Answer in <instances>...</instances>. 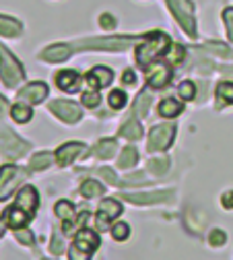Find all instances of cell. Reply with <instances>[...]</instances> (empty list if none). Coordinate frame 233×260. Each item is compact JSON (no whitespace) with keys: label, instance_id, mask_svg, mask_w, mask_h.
I'll use <instances>...</instances> for the list:
<instances>
[{"label":"cell","instance_id":"1","mask_svg":"<svg viewBox=\"0 0 233 260\" xmlns=\"http://www.w3.org/2000/svg\"><path fill=\"white\" fill-rule=\"evenodd\" d=\"M170 46H172L170 44V38L165 36V34H161V31H155V34L147 36L139 44V48H137V62L141 64V67L147 69L149 64H153L163 52H168Z\"/></svg>","mask_w":233,"mask_h":260},{"label":"cell","instance_id":"2","mask_svg":"<svg viewBox=\"0 0 233 260\" xmlns=\"http://www.w3.org/2000/svg\"><path fill=\"white\" fill-rule=\"evenodd\" d=\"M0 79L5 81L7 87H17L25 79L23 67L15 60V56L5 48H0Z\"/></svg>","mask_w":233,"mask_h":260},{"label":"cell","instance_id":"3","mask_svg":"<svg viewBox=\"0 0 233 260\" xmlns=\"http://www.w3.org/2000/svg\"><path fill=\"white\" fill-rule=\"evenodd\" d=\"M170 11L176 15L178 23L188 36L196 38V21H194V5L190 0H168Z\"/></svg>","mask_w":233,"mask_h":260},{"label":"cell","instance_id":"4","mask_svg":"<svg viewBox=\"0 0 233 260\" xmlns=\"http://www.w3.org/2000/svg\"><path fill=\"white\" fill-rule=\"evenodd\" d=\"M130 46L128 38H89L77 42L73 48L77 50H126Z\"/></svg>","mask_w":233,"mask_h":260},{"label":"cell","instance_id":"5","mask_svg":"<svg viewBox=\"0 0 233 260\" xmlns=\"http://www.w3.org/2000/svg\"><path fill=\"white\" fill-rule=\"evenodd\" d=\"M29 151V145L21 141L17 135H13L11 130H3L0 133V153L9 159H19Z\"/></svg>","mask_w":233,"mask_h":260},{"label":"cell","instance_id":"6","mask_svg":"<svg viewBox=\"0 0 233 260\" xmlns=\"http://www.w3.org/2000/svg\"><path fill=\"white\" fill-rule=\"evenodd\" d=\"M23 178H25V172L21 168H15V166L0 168V201H7Z\"/></svg>","mask_w":233,"mask_h":260},{"label":"cell","instance_id":"7","mask_svg":"<svg viewBox=\"0 0 233 260\" xmlns=\"http://www.w3.org/2000/svg\"><path fill=\"white\" fill-rule=\"evenodd\" d=\"M174 126L172 124H159V126H155L151 133H149V151L151 153H155V151H165L170 145H172V141H174Z\"/></svg>","mask_w":233,"mask_h":260},{"label":"cell","instance_id":"8","mask_svg":"<svg viewBox=\"0 0 233 260\" xmlns=\"http://www.w3.org/2000/svg\"><path fill=\"white\" fill-rule=\"evenodd\" d=\"M50 110L62 120V122H69V124H75L81 120L83 116V110L75 104V102H66V100H56L50 104Z\"/></svg>","mask_w":233,"mask_h":260},{"label":"cell","instance_id":"9","mask_svg":"<svg viewBox=\"0 0 233 260\" xmlns=\"http://www.w3.org/2000/svg\"><path fill=\"white\" fill-rule=\"evenodd\" d=\"M122 213V205L114 199H106L99 203V211H97V227H99V232H104L108 230V225L112 219H116L118 215Z\"/></svg>","mask_w":233,"mask_h":260},{"label":"cell","instance_id":"10","mask_svg":"<svg viewBox=\"0 0 233 260\" xmlns=\"http://www.w3.org/2000/svg\"><path fill=\"white\" fill-rule=\"evenodd\" d=\"M19 102H23V104H40V102H44L46 97H48V85L46 83H29L27 87H23L21 91H19Z\"/></svg>","mask_w":233,"mask_h":260},{"label":"cell","instance_id":"11","mask_svg":"<svg viewBox=\"0 0 233 260\" xmlns=\"http://www.w3.org/2000/svg\"><path fill=\"white\" fill-rule=\"evenodd\" d=\"M122 199L135 205H155L174 199V192H143V194H122Z\"/></svg>","mask_w":233,"mask_h":260},{"label":"cell","instance_id":"12","mask_svg":"<svg viewBox=\"0 0 233 260\" xmlns=\"http://www.w3.org/2000/svg\"><path fill=\"white\" fill-rule=\"evenodd\" d=\"M38 203H40V197H38V190L33 186H23L21 192L17 194V207L27 211L29 215H33L38 211Z\"/></svg>","mask_w":233,"mask_h":260},{"label":"cell","instance_id":"13","mask_svg":"<svg viewBox=\"0 0 233 260\" xmlns=\"http://www.w3.org/2000/svg\"><path fill=\"white\" fill-rule=\"evenodd\" d=\"M56 215L64 221L62 223V230H64V234H71L73 230H75V207H73V203H69V201H60V203H56Z\"/></svg>","mask_w":233,"mask_h":260},{"label":"cell","instance_id":"14","mask_svg":"<svg viewBox=\"0 0 233 260\" xmlns=\"http://www.w3.org/2000/svg\"><path fill=\"white\" fill-rule=\"evenodd\" d=\"M85 151H87V147L83 143H66V145H62L56 151V161H58L60 166H69L75 157H79Z\"/></svg>","mask_w":233,"mask_h":260},{"label":"cell","instance_id":"15","mask_svg":"<svg viewBox=\"0 0 233 260\" xmlns=\"http://www.w3.org/2000/svg\"><path fill=\"white\" fill-rule=\"evenodd\" d=\"M114 81V73L108 69V67H95L89 75H87V83L93 87V89H104L108 87L110 83Z\"/></svg>","mask_w":233,"mask_h":260},{"label":"cell","instance_id":"16","mask_svg":"<svg viewBox=\"0 0 233 260\" xmlns=\"http://www.w3.org/2000/svg\"><path fill=\"white\" fill-rule=\"evenodd\" d=\"M56 85L62 91H69V93H77L79 85H81V77L77 71H60L56 75Z\"/></svg>","mask_w":233,"mask_h":260},{"label":"cell","instance_id":"17","mask_svg":"<svg viewBox=\"0 0 233 260\" xmlns=\"http://www.w3.org/2000/svg\"><path fill=\"white\" fill-rule=\"evenodd\" d=\"M3 217H5L7 225L13 227V230H21V227H25L29 223V219H31V215L27 211H23L21 207H17V205L11 207V209H7Z\"/></svg>","mask_w":233,"mask_h":260},{"label":"cell","instance_id":"18","mask_svg":"<svg viewBox=\"0 0 233 260\" xmlns=\"http://www.w3.org/2000/svg\"><path fill=\"white\" fill-rule=\"evenodd\" d=\"M73 54V46H66V44H56V46H50L42 52V60L46 62H62L66 58H71Z\"/></svg>","mask_w":233,"mask_h":260},{"label":"cell","instance_id":"19","mask_svg":"<svg viewBox=\"0 0 233 260\" xmlns=\"http://www.w3.org/2000/svg\"><path fill=\"white\" fill-rule=\"evenodd\" d=\"M75 244H77L81 250H85V252H93V250L99 246V236H97L95 232H91V230H81V232L77 234Z\"/></svg>","mask_w":233,"mask_h":260},{"label":"cell","instance_id":"20","mask_svg":"<svg viewBox=\"0 0 233 260\" xmlns=\"http://www.w3.org/2000/svg\"><path fill=\"white\" fill-rule=\"evenodd\" d=\"M170 81H172V71L165 69V67L153 71V73L147 77V83H149V87H153V89H163Z\"/></svg>","mask_w":233,"mask_h":260},{"label":"cell","instance_id":"21","mask_svg":"<svg viewBox=\"0 0 233 260\" xmlns=\"http://www.w3.org/2000/svg\"><path fill=\"white\" fill-rule=\"evenodd\" d=\"M0 36H7V38H17L21 36V23L11 19V17H3L0 15Z\"/></svg>","mask_w":233,"mask_h":260},{"label":"cell","instance_id":"22","mask_svg":"<svg viewBox=\"0 0 233 260\" xmlns=\"http://www.w3.org/2000/svg\"><path fill=\"white\" fill-rule=\"evenodd\" d=\"M116 149H118V143H116L114 139H104V141H99V143L95 145L93 153H95L99 159H110V157H114Z\"/></svg>","mask_w":233,"mask_h":260},{"label":"cell","instance_id":"23","mask_svg":"<svg viewBox=\"0 0 233 260\" xmlns=\"http://www.w3.org/2000/svg\"><path fill=\"white\" fill-rule=\"evenodd\" d=\"M120 137H124V139H130V141H139L141 137H143V128H141V124H139V120H128L124 126H122V130H120Z\"/></svg>","mask_w":233,"mask_h":260},{"label":"cell","instance_id":"24","mask_svg":"<svg viewBox=\"0 0 233 260\" xmlns=\"http://www.w3.org/2000/svg\"><path fill=\"white\" fill-rule=\"evenodd\" d=\"M182 110H184V104H180L176 100H163L159 104V114L163 118H176L178 114H182Z\"/></svg>","mask_w":233,"mask_h":260},{"label":"cell","instance_id":"25","mask_svg":"<svg viewBox=\"0 0 233 260\" xmlns=\"http://www.w3.org/2000/svg\"><path fill=\"white\" fill-rule=\"evenodd\" d=\"M11 116H13V120H15V122L25 124V122H29V120H31L33 110H31L29 106H25V104H15V106L11 108Z\"/></svg>","mask_w":233,"mask_h":260},{"label":"cell","instance_id":"26","mask_svg":"<svg viewBox=\"0 0 233 260\" xmlns=\"http://www.w3.org/2000/svg\"><path fill=\"white\" fill-rule=\"evenodd\" d=\"M52 161H54V157H52L50 153H36V155L31 157V161H29V168L36 170V172H40V170L50 168Z\"/></svg>","mask_w":233,"mask_h":260},{"label":"cell","instance_id":"27","mask_svg":"<svg viewBox=\"0 0 233 260\" xmlns=\"http://www.w3.org/2000/svg\"><path fill=\"white\" fill-rule=\"evenodd\" d=\"M139 161V153H137V149H132V147H126L124 151H122V155H120V159H118V166L124 170V168H132Z\"/></svg>","mask_w":233,"mask_h":260},{"label":"cell","instance_id":"28","mask_svg":"<svg viewBox=\"0 0 233 260\" xmlns=\"http://www.w3.org/2000/svg\"><path fill=\"white\" fill-rule=\"evenodd\" d=\"M104 186L99 184V182H95V180H87V182H83V186H81V194L83 197H87V199H93V197H99V194H104Z\"/></svg>","mask_w":233,"mask_h":260},{"label":"cell","instance_id":"29","mask_svg":"<svg viewBox=\"0 0 233 260\" xmlns=\"http://www.w3.org/2000/svg\"><path fill=\"white\" fill-rule=\"evenodd\" d=\"M184 56H186V48H184V46H180V44H172V46L168 48V52H165V60L172 62V64L182 62V60H184Z\"/></svg>","mask_w":233,"mask_h":260},{"label":"cell","instance_id":"30","mask_svg":"<svg viewBox=\"0 0 233 260\" xmlns=\"http://www.w3.org/2000/svg\"><path fill=\"white\" fill-rule=\"evenodd\" d=\"M217 97L225 104H233V83H227V81L219 83L217 85Z\"/></svg>","mask_w":233,"mask_h":260},{"label":"cell","instance_id":"31","mask_svg":"<svg viewBox=\"0 0 233 260\" xmlns=\"http://www.w3.org/2000/svg\"><path fill=\"white\" fill-rule=\"evenodd\" d=\"M108 102H110V106L114 108V110H122L124 106H126V93L124 91H112L110 93V97H108Z\"/></svg>","mask_w":233,"mask_h":260},{"label":"cell","instance_id":"32","mask_svg":"<svg viewBox=\"0 0 233 260\" xmlns=\"http://www.w3.org/2000/svg\"><path fill=\"white\" fill-rule=\"evenodd\" d=\"M112 236H114V240H118V242H124L128 236H130V227H128V223H116L114 227H112Z\"/></svg>","mask_w":233,"mask_h":260},{"label":"cell","instance_id":"33","mask_svg":"<svg viewBox=\"0 0 233 260\" xmlns=\"http://www.w3.org/2000/svg\"><path fill=\"white\" fill-rule=\"evenodd\" d=\"M180 95H182V100H194V95H196V85L192 81H182L180 87H178Z\"/></svg>","mask_w":233,"mask_h":260},{"label":"cell","instance_id":"34","mask_svg":"<svg viewBox=\"0 0 233 260\" xmlns=\"http://www.w3.org/2000/svg\"><path fill=\"white\" fill-rule=\"evenodd\" d=\"M99 102H102V95H99L97 89H95V91H87V93H83V106H87V108H95V106H99Z\"/></svg>","mask_w":233,"mask_h":260},{"label":"cell","instance_id":"35","mask_svg":"<svg viewBox=\"0 0 233 260\" xmlns=\"http://www.w3.org/2000/svg\"><path fill=\"white\" fill-rule=\"evenodd\" d=\"M168 166H170V161L165 159V157H161V159H151V161H149V170L155 172V174H165Z\"/></svg>","mask_w":233,"mask_h":260},{"label":"cell","instance_id":"36","mask_svg":"<svg viewBox=\"0 0 233 260\" xmlns=\"http://www.w3.org/2000/svg\"><path fill=\"white\" fill-rule=\"evenodd\" d=\"M69 258L71 260H91V252H85L77 244H73L71 250H69Z\"/></svg>","mask_w":233,"mask_h":260},{"label":"cell","instance_id":"37","mask_svg":"<svg viewBox=\"0 0 233 260\" xmlns=\"http://www.w3.org/2000/svg\"><path fill=\"white\" fill-rule=\"evenodd\" d=\"M227 242V236H225V232H221V230H213L211 232V236H209V244L211 246H223Z\"/></svg>","mask_w":233,"mask_h":260},{"label":"cell","instance_id":"38","mask_svg":"<svg viewBox=\"0 0 233 260\" xmlns=\"http://www.w3.org/2000/svg\"><path fill=\"white\" fill-rule=\"evenodd\" d=\"M223 21H225V27H227V34H229V38L233 42V7L223 11Z\"/></svg>","mask_w":233,"mask_h":260},{"label":"cell","instance_id":"39","mask_svg":"<svg viewBox=\"0 0 233 260\" xmlns=\"http://www.w3.org/2000/svg\"><path fill=\"white\" fill-rule=\"evenodd\" d=\"M15 234H17V240L21 242V244H25V246H33V234L31 232H27V230H15Z\"/></svg>","mask_w":233,"mask_h":260},{"label":"cell","instance_id":"40","mask_svg":"<svg viewBox=\"0 0 233 260\" xmlns=\"http://www.w3.org/2000/svg\"><path fill=\"white\" fill-rule=\"evenodd\" d=\"M149 102H151V100H149V95H147V93H143V95L139 97V104H137V108H139V114H141L143 118L149 114Z\"/></svg>","mask_w":233,"mask_h":260},{"label":"cell","instance_id":"41","mask_svg":"<svg viewBox=\"0 0 233 260\" xmlns=\"http://www.w3.org/2000/svg\"><path fill=\"white\" fill-rule=\"evenodd\" d=\"M50 252H54V254H62V252H64V242H62V236L54 234V238H52V248H50Z\"/></svg>","mask_w":233,"mask_h":260},{"label":"cell","instance_id":"42","mask_svg":"<svg viewBox=\"0 0 233 260\" xmlns=\"http://www.w3.org/2000/svg\"><path fill=\"white\" fill-rule=\"evenodd\" d=\"M99 174H102L110 184H114L116 186V182H118V178H116V174L110 170V168H99Z\"/></svg>","mask_w":233,"mask_h":260},{"label":"cell","instance_id":"43","mask_svg":"<svg viewBox=\"0 0 233 260\" xmlns=\"http://www.w3.org/2000/svg\"><path fill=\"white\" fill-rule=\"evenodd\" d=\"M99 23H102V27H106V29H114V27H116V21H114L112 15H102Z\"/></svg>","mask_w":233,"mask_h":260},{"label":"cell","instance_id":"44","mask_svg":"<svg viewBox=\"0 0 233 260\" xmlns=\"http://www.w3.org/2000/svg\"><path fill=\"white\" fill-rule=\"evenodd\" d=\"M221 203H223L225 209H233V192H225L223 199H221Z\"/></svg>","mask_w":233,"mask_h":260},{"label":"cell","instance_id":"45","mask_svg":"<svg viewBox=\"0 0 233 260\" xmlns=\"http://www.w3.org/2000/svg\"><path fill=\"white\" fill-rule=\"evenodd\" d=\"M122 81H124L126 85H135V83H137V75L132 73V71H126L124 77H122Z\"/></svg>","mask_w":233,"mask_h":260},{"label":"cell","instance_id":"46","mask_svg":"<svg viewBox=\"0 0 233 260\" xmlns=\"http://www.w3.org/2000/svg\"><path fill=\"white\" fill-rule=\"evenodd\" d=\"M209 48H211V50H217L221 56H229V50H227V46H223V44H209Z\"/></svg>","mask_w":233,"mask_h":260},{"label":"cell","instance_id":"47","mask_svg":"<svg viewBox=\"0 0 233 260\" xmlns=\"http://www.w3.org/2000/svg\"><path fill=\"white\" fill-rule=\"evenodd\" d=\"M5 114H7V100H5L3 95H0V118H3Z\"/></svg>","mask_w":233,"mask_h":260},{"label":"cell","instance_id":"48","mask_svg":"<svg viewBox=\"0 0 233 260\" xmlns=\"http://www.w3.org/2000/svg\"><path fill=\"white\" fill-rule=\"evenodd\" d=\"M5 230H7V221H5V217H3V219H0V236L5 234Z\"/></svg>","mask_w":233,"mask_h":260}]
</instances>
